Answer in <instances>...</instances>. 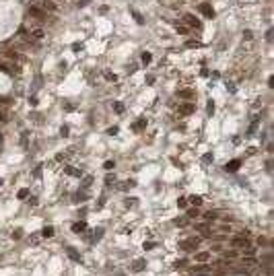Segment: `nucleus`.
I'll use <instances>...</instances> for the list:
<instances>
[{"label":"nucleus","instance_id":"nucleus-1","mask_svg":"<svg viewBox=\"0 0 274 276\" xmlns=\"http://www.w3.org/2000/svg\"><path fill=\"white\" fill-rule=\"evenodd\" d=\"M29 17H33V19H43L45 17V12H43V8H39V6H29Z\"/></svg>","mask_w":274,"mask_h":276},{"label":"nucleus","instance_id":"nucleus-2","mask_svg":"<svg viewBox=\"0 0 274 276\" xmlns=\"http://www.w3.org/2000/svg\"><path fill=\"white\" fill-rule=\"evenodd\" d=\"M231 243H233L235 247H247V245H249L245 235H237V237H233V239H231Z\"/></svg>","mask_w":274,"mask_h":276},{"label":"nucleus","instance_id":"nucleus-3","mask_svg":"<svg viewBox=\"0 0 274 276\" xmlns=\"http://www.w3.org/2000/svg\"><path fill=\"white\" fill-rule=\"evenodd\" d=\"M144 268H146V262H144L142 258H140V260H134V264H132V270H134V272H142Z\"/></svg>","mask_w":274,"mask_h":276},{"label":"nucleus","instance_id":"nucleus-4","mask_svg":"<svg viewBox=\"0 0 274 276\" xmlns=\"http://www.w3.org/2000/svg\"><path fill=\"white\" fill-rule=\"evenodd\" d=\"M179 113H181V116H190V113H194V105L192 103H184V105L179 107Z\"/></svg>","mask_w":274,"mask_h":276},{"label":"nucleus","instance_id":"nucleus-5","mask_svg":"<svg viewBox=\"0 0 274 276\" xmlns=\"http://www.w3.org/2000/svg\"><path fill=\"white\" fill-rule=\"evenodd\" d=\"M239 165H241V163H239V161L235 159V161H231V163H227V165H225V171L233 173V171H237V169H239Z\"/></svg>","mask_w":274,"mask_h":276},{"label":"nucleus","instance_id":"nucleus-6","mask_svg":"<svg viewBox=\"0 0 274 276\" xmlns=\"http://www.w3.org/2000/svg\"><path fill=\"white\" fill-rule=\"evenodd\" d=\"M85 229H87V223H85V221H78V223L72 225V231H74V233H80V231H85Z\"/></svg>","mask_w":274,"mask_h":276},{"label":"nucleus","instance_id":"nucleus-7","mask_svg":"<svg viewBox=\"0 0 274 276\" xmlns=\"http://www.w3.org/2000/svg\"><path fill=\"white\" fill-rule=\"evenodd\" d=\"M66 251H68V256H70L74 262H80V254H76V249H74V247H66Z\"/></svg>","mask_w":274,"mask_h":276},{"label":"nucleus","instance_id":"nucleus-8","mask_svg":"<svg viewBox=\"0 0 274 276\" xmlns=\"http://www.w3.org/2000/svg\"><path fill=\"white\" fill-rule=\"evenodd\" d=\"M198 241H200V239H190V241H184V243H181V247H184V249H192V247H196V245H198Z\"/></svg>","mask_w":274,"mask_h":276},{"label":"nucleus","instance_id":"nucleus-9","mask_svg":"<svg viewBox=\"0 0 274 276\" xmlns=\"http://www.w3.org/2000/svg\"><path fill=\"white\" fill-rule=\"evenodd\" d=\"M186 21L190 23V25H192V27H200V21H198L196 17H192V15H186Z\"/></svg>","mask_w":274,"mask_h":276},{"label":"nucleus","instance_id":"nucleus-10","mask_svg":"<svg viewBox=\"0 0 274 276\" xmlns=\"http://www.w3.org/2000/svg\"><path fill=\"white\" fill-rule=\"evenodd\" d=\"M52 235H54V229L52 227H45L43 231H41V237H45V239H50Z\"/></svg>","mask_w":274,"mask_h":276},{"label":"nucleus","instance_id":"nucleus-11","mask_svg":"<svg viewBox=\"0 0 274 276\" xmlns=\"http://www.w3.org/2000/svg\"><path fill=\"white\" fill-rule=\"evenodd\" d=\"M208 260H210V254H198V256H196V262H200V264L208 262Z\"/></svg>","mask_w":274,"mask_h":276},{"label":"nucleus","instance_id":"nucleus-12","mask_svg":"<svg viewBox=\"0 0 274 276\" xmlns=\"http://www.w3.org/2000/svg\"><path fill=\"white\" fill-rule=\"evenodd\" d=\"M202 12L206 15V17H212V15H214V10H212L208 4H202Z\"/></svg>","mask_w":274,"mask_h":276},{"label":"nucleus","instance_id":"nucleus-13","mask_svg":"<svg viewBox=\"0 0 274 276\" xmlns=\"http://www.w3.org/2000/svg\"><path fill=\"white\" fill-rule=\"evenodd\" d=\"M66 173H68V175H74V177H80V175H83V173H80L78 169H74V167H68Z\"/></svg>","mask_w":274,"mask_h":276},{"label":"nucleus","instance_id":"nucleus-14","mask_svg":"<svg viewBox=\"0 0 274 276\" xmlns=\"http://www.w3.org/2000/svg\"><path fill=\"white\" fill-rule=\"evenodd\" d=\"M31 37H35V39H41V37H43V31H41V29H33V31H31Z\"/></svg>","mask_w":274,"mask_h":276},{"label":"nucleus","instance_id":"nucleus-15","mask_svg":"<svg viewBox=\"0 0 274 276\" xmlns=\"http://www.w3.org/2000/svg\"><path fill=\"white\" fill-rule=\"evenodd\" d=\"M179 97H184V99H190V97H194V93H192V91H179Z\"/></svg>","mask_w":274,"mask_h":276},{"label":"nucleus","instance_id":"nucleus-16","mask_svg":"<svg viewBox=\"0 0 274 276\" xmlns=\"http://www.w3.org/2000/svg\"><path fill=\"white\" fill-rule=\"evenodd\" d=\"M39 237H41L39 233H33V235H31V239H29V241H31V245H37V243H39Z\"/></svg>","mask_w":274,"mask_h":276},{"label":"nucleus","instance_id":"nucleus-17","mask_svg":"<svg viewBox=\"0 0 274 276\" xmlns=\"http://www.w3.org/2000/svg\"><path fill=\"white\" fill-rule=\"evenodd\" d=\"M27 194H29V190H21L17 196H19V200H23V198H27Z\"/></svg>","mask_w":274,"mask_h":276},{"label":"nucleus","instance_id":"nucleus-18","mask_svg":"<svg viewBox=\"0 0 274 276\" xmlns=\"http://www.w3.org/2000/svg\"><path fill=\"white\" fill-rule=\"evenodd\" d=\"M196 229H198V231H206L208 225H206V223H200V225H196Z\"/></svg>","mask_w":274,"mask_h":276},{"label":"nucleus","instance_id":"nucleus-19","mask_svg":"<svg viewBox=\"0 0 274 276\" xmlns=\"http://www.w3.org/2000/svg\"><path fill=\"white\" fill-rule=\"evenodd\" d=\"M200 202H202L200 196H194V198H192V204H194V206H200Z\"/></svg>","mask_w":274,"mask_h":276},{"label":"nucleus","instance_id":"nucleus-20","mask_svg":"<svg viewBox=\"0 0 274 276\" xmlns=\"http://www.w3.org/2000/svg\"><path fill=\"white\" fill-rule=\"evenodd\" d=\"M113 181H116V175H107V177H105V183H107V186H109V183H113Z\"/></svg>","mask_w":274,"mask_h":276},{"label":"nucleus","instance_id":"nucleus-21","mask_svg":"<svg viewBox=\"0 0 274 276\" xmlns=\"http://www.w3.org/2000/svg\"><path fill=\"white\" fill-rule=\"evenodd\" d=\"M8 120V116H6V111H2V109H0V122H6Z\"/></svg>","mask_w":274,"mask_h":276},{"label":"nucleus","instance_id":"nucleus-22","mask_svg":"<svg viewBox=\"0 0 274 276\" xmlns=\"http://www.w3.org/2000/svg\"><path fill=\"white\" fill-rule=\"evenodd\" d=\"M204 218H206V221H212V218H216V214H214V212H206V214H204Z\"/></svg>","mask_w":274,"mask_h":276},{"label":"nucleus","instance_id":"nucleus-23","mask_svg":"<svg viewBox=\"0 0 274 276\" xmlns=\"http://www.w3.org/2000/svg\"><path fill=\"white\" fill-rule=\"evenodd\" d=\"M103 231H101V229H97V231L93 233V241H99V235H101Z\"/></svg>","mask_w":274,"mask_h":276},{"label":"nucleus","instance_id":"nucleus-24","mask_svg":"<svg viewBox=\"0 0 274 276\" xmlns=\"http://www.w3.org/2000/svg\"><path fill=\"white\" fill-rule=\"evenodd\" d=\"M175 225H177V227H184V225H186V218H175Z\"/></svg>","mask_w":274,"mask_h":276},{"label":"nucleus","instance_id":"nucleus-25","mask_svg":"<svg viewBox=\"0 0 274 276\" xmlns=\"http://www.w3.org/2000/svg\"><path fill=\"white\" fill-rule=\"evenodd\" d=\"M243 264H245V266H254V264H256V260H254V258H247Z\"/></svg>","mask_w":274,"mask_h":276},{"label":"nucleus","instance_id":"nucleus-26","mask_svg":"<svg viewBox=\"0 0 274 276\" xmlns=\"http://www.w3.org/2000/svg\"><path fill=\"white\" fill-rule=\"evenodd\" d=\"M144 124H146V122H144V120H138V124H136V126H134V130H140V128H142V126H144Z\"/></svg>","mask_w":274,"mask_h":276},{"label":"nucleus","instance_id":"nucleus-27","mask_svg":"<svg viewBox=\"0 0 274 276\" xmlns=\"http://www.w3.org/2000/svg\"><path fill=\"white\" fill-rule=\"evenodd\" d=\"M235 256H237V251H227V254H225V258H229V260L235 258Z\"/></svg>","mask_w":274,"mask_h":276},{"label":"nucleus","instance_id":"nucleus-28","mask_svg":"<svg viewBox=\"0 0 274 276\" xmlns=\"http://www.w3.org/2000/svg\"><path fill=\"white\" fill-rule=\"evenodd\" d=\"M142 62L148 64V62H151V54H142Z\"/></svg>","mask_w":274,"mask_h":276},{"label":"nucleus","instance_id":"nucleus-29","mask_svg":"<svg viewBox=\"0 0 274 276\" xmlns=\"http://www.w3.org/2000/svg\"><path fill=\"white\" fill-rule=\"evenodd\" d=\"M103 167H105V169H113V161H105Z\"/></svg>","mask_w":274,"mask_h":276},{"label":"nucleus","instance_id":"nucleus-30","mask_svg":"<svg viewBox=\"0 0 274 276\" xmlns=\"http://www.w3.org/2000/svg\"><path fill=\"white\" fill-rule=\"evenodd\" d=\"M116 111L122 113V111H124V105H122V103H116Z\"/></svg>","mask_w":274,"mask_h":276},{"label":"nucleus","instance_id":"nucleus-31","mask_svg":"<svg viewBox=\"0 0 274 276\" xmlns=\"http://www.w3.org/2000/svg\"><path fill=\"white\" fill-rule=\"evenodd\" d=\"M76 200H87V194H85V192H80V194H76Z\"/></svg>","mask_w":274,"mask_h":276},{"label":"nucleus","instance_id":"nucleus-32","mask_svg":"<svg viewBox=\"0 0 274 276\" xmlns=\"http://www.w3.org/2000/svg\"><path fill=\"white\" fill-rule=\"evenodd\" d=\"M206 109H208V113H212V111H214V105H212V101H208V107H206Z\"/></svg>","mask_w":274,"mask_h":276}]
</instances>
